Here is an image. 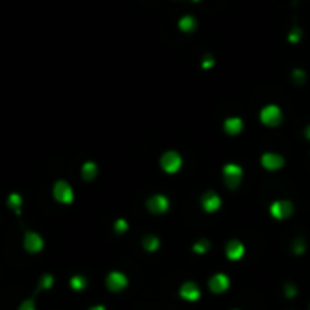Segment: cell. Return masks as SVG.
I'll use <instances>...</instances> for the list:
<instances>
[{"label":"cell","instance_id":"cell-11","mask_svg":"<svg viewBox=\"0 0 310 310\" xmlns=\"http://www.w3.org/2000/svg\"><path fill=\"white\" fill-rule=\"evenodd\" d=\"M230 286V279H229V276L227 274H214V276L210 277L209 279V288L214 294H221V292H225L227 288Z\"/></svg>","mask_w":310,"mask_h":310},{"label":"cell","instance_id":"cell-27","mask_svg":"<svg viewBox=\"0 0 310 310\" xmlns=\"http://www.w3.org/2000/svg\"><path fill=\"white\" fill-rule=\"evenodd\" d=\"M127 229H129L127 221L122 220V218H120V220H116V223H115V230H116V232H125Z\"/></svg>","mask_w":310,"mask_h":310},{"label":"cell","instance_id":"cell-4","mask_svg":"<svg viewBox=\"0 0 310 310\" xmlns=\"http://www.w3.org/2000/svg\"><path fill=\"white\" fill-rule=\"evenodd\" d=\"M53 196H55V200L67 205V203H71L75 200V192H73V187L67 183L66 180H58L55 185H53Z\"/></svg>","mask_w":310,"mask_h":310},{"label":"cell","instance_id":"cell-26","mask_svg":"<svg viewBox=\"0 0 310 310\" xmlns=\"http://www.w3.org/2000/svg\"><path fill=\"white\" fill-rule=\"evenodd\" d=\"M51 285H53V276L51 274H44L42 279H40V286L42 288H51Z\"/></svg>","mask_w":310,"mask_h":310},{"label":"cell","instance_id":"cell-29","mask_svg":"<svg viewBox=\"0 0 310 310\" xmlns=\"http://www.w3.org/2000/svg\"><path fill=\"white\" fill-rule=\"evenodd\" d=\"M305 138H306V140H310V124L305 127Z\"/></svg>","mask_w":310,"mask_h":310},{"label":"cell","instance_id":"cell-6","mask_svg":"<svg viewBox=\"0 0 310 310\" xmlns=\"http://www.w3.org/2000/svg\"><path fill=\"white\" fill-rule=\"evenodd\" d=\"M259 162H261V167L265 169V171L274 172V171L283 169V165H285V158L277 153H263Z\"/></svg>","mask_w":310,"mask_h":310},{"label":"cell","instance_id":"cell-25","mask_svg":"<svg viewBox=\"0 0 310 310\" xmlns=\"http://www.w3.org/2000/svg\"><path fill=\"white\" fill-rule=\"evenodd\" d=\"M214 66H216V60L212 55H207V57L201 60V69H203V71H210Z\"/></svg>","mask_w":310,"mask_h":310},{"label":"cell","instance_id":"cell-23","mask_svg":"<svg viewBox=\"0 0 310 310\" xmlns=\"http://www.w3.org/2000/svg\"><path fill=\"white\" fill-rule=\"evenodd\" d=\"M86 285H87V279L84 276L71 277V288H75V290H82V288H86Z\"/></svg>","mask_w":310,"mask_h":310},{"label":"cell","instance_id":"cell-20","mask_svg":"<svg viewBox=\"0 0 310 310\" xmlns=\"http://www.w3.org/2000/svg\"><path fill=\"white\" fill-rule=\"evenodd\" d=\"M301 39H303V29L301 28H292L290 33H288V37H286V40H288V44H299Z\"/></svg>","mask_w":310,"mask_h":310},{"label":"cell","instance_id":"cell-9","mask_svg":"<svg viewBox=\"0 0 310 310\" xmlns=\"http://www.w3.org/2000/svg\"><path fill=\"white\" fill-rule=\"evenodd\" d=\"M105 283H107V288H109V290L120 292V290H124L129 281H127V276L122 274V272H111L109 276H107V279H105Z\"/></svg>","mask_w":310,"mask_h":310},{"label":"cell","instance_id":"cell-30","mask_svg":"<svg viewBox=\"0 0 310 310\" xmlns=\"http://www.w3.org/2000/svg\"><path fill=\"white\" fill-rule=\"evenodd\" d=\"M89 310H105V306H102V305H96V306H93V308H89Z\"/></svg>","mask_w":310,"mask_h":310},{"label":"cell","instance_id":"cell-3","mask_svg":"<svg viewBox=\"0 0 310 310\" xmlns=\"http://www.w3.org/2000/svg\"><path fill=\"white\" fill-rule=\"evenodd\" d=\"M241 180H243V169L239 167L238 163H227V165H223V181L230 191L238 189Z\"/></svg>","mask_w":310,"mask_h":310},{"label":"cell","instance_id":"cell-31","mask_svg":"<svg viewBox=\"0 0 310 310\" xmlns=\"http://www.w3.org/2000/svg\"><path fill=\"white\" fill-rule=\"evenodd\" d=\"M191 2H201V0H191Z\"/></svg>","mask_w":310,"mask_h":310},{"label":"cell","instance_id":"cell-13","mask_svg":"<svg viewBox=\"0 0 310 310\" xmlns=\"http://www.w3.org/2000/svg\"><path fill=\"white\" fill-rule=\"evenodd\" d=\"M180 296L185 301H198L201 297L200 286L192 281H185L180 288Z\"/></svg>","mask_w":310,"mask_h":310},{"label":"cell","instance_id":"cell-19","mask_svg":"<svg viewBox=\"0 0 310 310\" xmlns=\"http://www.w3.org/2000/svg\"><path fill=\"white\" fill-rule=\"evenodd\" d=\"M306 250V241L305 238H296L292 241V252L296 254V256H303Z\"/></svg>","mask_w":310,"mask_h":310},{"label":"cell","instance_id":"cell-12","mask_svg":"<svg viewBox=\"0 0 310 310\" xmlns=\"http://www.w3.org/2000/svg\"><path fill=\"white\" fill-rule=\"evenodd\" d=\"M225 254H227V258L230 261H238V259L243 258L245 254V245L239 241V239H230L227 247H225Z\"/></svg>","mask_w":310,"mask_h":310},{"label":"cell","instance_id":"cell-17","mask_svg":"<svg viewBox=\"0 0 310 310\" xmlns=\"http://www.w3.org/2000/svg\"><path fill=\"white\" fill-rule=\"evenodd\" d=\"M8 205H10V209L15 210V214H20L22 212V196L19 192H11L10 198H8Z\"/></svg>","mask_w":310,"mask_h":310},{"label":"cell","instance_id":"cell-22","mask_svg":"<svg viewBox=\"0 0 310 310\" xmlns=\"http://www.w3.org/2000/svg\"><path fill=\"white\" fill-rule=\"evenodd\" d=\"M292 80H294L296 86H303L306 82V73L303 71V69H294V71H292Z\"/></svg>","mask_w":310,"mask_h":310},{"label":"cell","instance_id":"cell-21","mask_svg":"<svg viewBox=\"0 0 310 310\" xmlns=\"http://www.w3.org/2000/svg\"><path fill=\"white\" fill-rule=\"evenodd\" d=\"M209 248H210V243H209V239H205V238L198 239V241L192 245V250H194L196 254H205Z\"/></svg>","mask_w":310,"mask_h":310},{"label":"cell","instance_id":"cell-2","mask_svg":"<svg viewBox=\"0 0 310 310\" xmlns=\"http://www.w3.org/2000/svg\"><path fill=\"white\" fill-rule=\"evenodd\" d=\"M183 165V158L178 151H165L160 158V167L167 174H176Z\"/></svg>","mask_w":310,"mask_h":310},{"label":"cell","instance_id":"cell-10","mask_svg":"<svg viewBox=\"0 0 310 310\" xmlns=\"http://www.w3.org/2000/svg\"><path fill=\"white\" fill-rule=\"evenodd\" d=\"M201 207L205 212H216L221 207V198L214 191H209L201 196Z\"/></svg>","mask_w":310,"mask_h":310},{"label":"cell","instance_id":"cell-1","mask_svg":"<svg viewBox=\"0 0 310 310\" xmlns=\"http://www.w3.org/2000/svg\"><path fill=\"white\" fill-rule=\"evenodd\" d=\"M259 122H261L265 127H270V129H274V127H279L283 122V111L279 105L276 104H267L263 105L261 109H259V115H258Z\"/></svg>","mask_w":310,"mask_h":310},{"label":"cell","instance_id":"cell-5","mask_svg":"<svg viewBox=\"0 0 310 310\" xmlns=\"http://www.w3.org/2000/svg\"><path fill=\"white\" fill-rule=\"evenodd\" d=\"M270 214L276 220H286L294 214V203L288 200H276L270 205Z\"/></svg>","mask_w":310,"mask_h":310},{"label":"cell","instance_id":"cell-18","mask_svg":"<svg viewBox=\"0 0 310 310\" xmlns=\"http://www.w3.org/2000/svg\"><path fill=\"white\" fill-rule=\"evenodd\" d=\"M143 248L147 250V252H154V250H158L160 248V239H158V236H145L143 238Z\"/></svg>","mask_w":310,"mask_h":310},{"label":"cell","instance_id":"cell-15","mask_svg":"<svg viewBox=\"0 0 310 310\" xmlns=\"http://www.w3.org/2000/svg\"><path fill=\"white\" fill-rule=\"evenodd\" d=\"M178 29L185 35L194 33L196 29H198V20H196L192 15H183V17L178 19Z\"/></svg>","mask_w":310,"mask_h":310},{"label":"cell","instance_id":"cell-24","mask_svg":"<svg viewBox=\"0 0 310 310\" xmlns=\"http://www.w3.org/2000/svg\"><path fill=\"white\" fill-rule=\"evenodd\" d=\"M283 292H285V296L288 297V299H292V297H296V294H297V288H296V285L294 283H285V286H283Z\"/></svg>","mask_w":310,"mask_h":310},{"label":"cell","instance_id":"cell-7","mask_svg":"<svg viewBox=\"0 0 310 310\" xmlns=\"http://www.w3.org/2000/svg\"><path fill=\"white\" fill-rule=\"evenodd\" d=\"M169 198L163 194H154L147 200V209L153 212V214H163L169 210Z\"/></svg>","mask_w":310,"mask_h":310},{"label":"cell","instance_id":"cell-14","mask_svg":"<svg viewBox=\"0 0 310 310\" xmlns=\"http://www.w3.org/2000/svg\"><path fill=\"white\" fill-rule=\"evenodd\" d=\"M24 247H26V250H29L31 254H37V252L42 250L44 239L40 238L37 232H28L26 234V238H24Z\"/></svg>","mask_w":310,"mask_h":310},{"label":"cell","instance_id":"cell-8","mask_svg":"<svg viewBox=\"0 0 310 310\" xmlns=\"http://www.w3.org/2000/svg\"><path fill=\"white\" fill-rule=\"evenodd\" d=\"M243 127H245V122L243 118H239V116H227L223 120V131L225 134H229V136H238V134L243 133Z\"/></svg>","mask_w":310,"mask_h":310},{"label":"cell","instance_id":"cell-28","mask_svg":"<svg viewBox=\"0 0 310 310\" xmlns=\"http://www.w3.org/2000/svg\"><path fill=\"white\" fill-rule=\"evenodd\" d=\"M19 310H35V301L33 299H26L22 305H20Z\"/></svg>","mask_w":310,"mask_h":310},{"label":"cell","instance_id":"cell-16","mask_svg":"<svg viewBox=\"0 0 310 310\" xmlns=\"http://www.w3.org/2000/svg\"><path fill=\"white\" fill-rule=\"evenodd\" d=\"M98 176V165L95 162H86L82 165V178L86 181H93Z\"/></svg>","mask_w":310,"mask_h":310}]
</instances>
